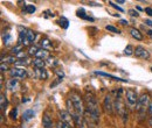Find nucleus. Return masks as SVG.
<instances>
[{
	"label": "nucleus",
	"instance_id": "cd10ccee",
	"mask_svg": "<svg viewBox=\"0 0 152 128\" xmlns=\"http://www.w3.org/2000/svg\"><path fill=\"white\" fill-rule=\"evenodd\" d=\"M109 5H110L111 7H114L115 9H117L118 12H124V9H123L122 7H120V6H117V5H116L115 2H112V1H109Z\"/></svg>",
	"mask_w": 152,
	"mask_h": 128
},
{
	"label": "nucleus",
	"instance_id": "aec40b11",
	"mask_svg": "<svg viewBox=\"0 0 152 128\" xmlns=\"http://www.w3.org/2000/svg\"><path fill=\"white\" fill-rule=\"evenodd\" d=\"M124 54H125V55H128V56H131V55H133V54H135V48H133L131 44L126 46V48L124 49Z\"/></svg>",
	"mask_w": 152,
	"mask_h": 128
},
{
	"label": "nucleus",
	"instance_id": "e433bc0d",
	"mask_svg": "<svg viewBox=\"0 0 152 128\" xmlns=\"http://www.w3.org/2000/svg\"><path fill=\"white\" fill-rule=\"evenodd\" d=\"M149 113L152 115V100L150 101V104H149Z\"/></svg>",
	"mask_w": 152,
	"mask_h": 128
},
{
	"label": "nucleus",
	"instance_id": "79ce46f5",
	"mask_svg": "<svg viewBox=\"0 0 152 128\" xmlns=\"http://www.w3.org/2000/svg\"><path fill=\"white\" fill-rule=\"evenodd\" d=\"M150 122H151V125H152V117H151V120H150Z\"/></svg>",
	"mask_w": 152,
	"mask_h": 128
},
{
	"label": "nucleus",
	"instance_id": "473e14b6",
	"mask_svg": "<svg viewBox=\"0 0 152 128\" xmlns=\"http://www.w3.org/2000/svg\"><path fill=\"white\" fill-rule=\"evenodd\" d=\"M0 69H1V72H4V71H7V70H8V66H7L6 64L1 63V65H0Z\"/></svg>",
	"mask_w": 152,
	"mask_h": 128
},
{
	"label": "nucleus",
	"instance_id": "a878e982",
	"mask_svg": "<svg viewBox=\"0 0 152 128\" xmlns=\"http://www.w3.org/2000/svg\"><path fill=\"white\" fill-rule=\"evenodd\" d=\"M2 40H4V43H5V46H8V44L11 43V40H12V37H11V35H9V34H5V36L2 37Z\"/></svg>",
	"mask_w": 152,
	"mask_h": 128
},
{
	"label": "nucleus",
	"instance_id": "423d86ee",
	"mask_svg": "<svg viewBox=\"0 0 152 128\" xmlns=\"http://www.w3.org/2000/svg\"><path fill=\"white\" fill-rule=\"evenodd\" d=\"M126 101L129 102V105L133 106L138 102V97H137V92L132 89L126 90Z\"/></svg>",
	"mask_w": 152,
	"mask_h": 128
},
{
	"label": "nucleus",
	"instance_id": "393cba45",
	"mask_svg": "<svg viewBox=\"0 0 152 128\" xmlns=\"http://www.w3.org/2000/svg\"><path fill=\"white\" fill-rule=\"evenodd\" d=\"M105 29H107V31H109V32L116 33V34H120V33H121V31H120L118 28H116V27H114V26H111V25L107 26V27H105Z\"/></svg>",
	"mask_w": 152,
	"mask_h": 128
},
{
	"label": "nucleus",
	"instance_id": "ddd939ff",
	"mask_svg": "<svg viewBox=\"0 0 152 128\" xmlns=\"http://www.w3.org/2000/svg\"><path fill=\"white\" fill-rule=\"evenodd\" d=\"M35 37H36V33L33 32V31H27V37H26L25 44H30L32 42H34Z\"/></svg>",
	"mask_w": 152,
	"mask_h": 128
},
{
	"label": "nucleus",
	"instance_id": "f3484780",
	"mask_svg": "<svg viewBox=\"0 0 152 128\" xmlns=\"http://www.w3.org/2000/svg\"><path fill=\"white\" fill-rule=\"evenodd\" d=\"M45 61L40 60V58H34L33 60V65L35 66V69H43L45 68Z\"/></svg>",
	"mask_w": 152,
	"mask_h": 128
},
{
	"label": "nucleus",
	"instance_id": "4be33fe9",
	"mask_svg": "<svg viewBox=\"0 0 152 128\" xmlns=\"http://www.w3.org/2000/svg\"><path fill=\"white\" fill-rule=\"evenodd\" d=\"M0 104H1V110H4L7 106V100H6V97L4 93L0 95Z\"/></svg>",
	"mask_w": 152,
	"mask_h": 128
},
{
	"label": "nucleus",
	"instance_id": "5701e85b",
	"mask_svg": "<svg viewBox=\"0 0 152 128\" xmlns=\"http://www.w3.org/2000/svg\"><path fill=\"white\" fill-rule=\"evenodd\" d=\"M35 11H36V7L34 5H27L26 8H25V12L28 13V14H33Z\"/></svg>",
	"mask_w": 152,
	"mask_h": 128
},
{
	"label": "nucleus",
	"instance_id": "c756f323",
	"mask_svg": "<svg viewBox=\"0 0 152 128\" xmlns=\"http://www.w3.org/2000/svg\"><path fill=\"white\" fill-rule=\"evenodd\" d=\"M56 128H71V127H69L67 124H64V122H62V121H59V122L56 124Z\"/></svg>",
	"mask_w": 152,
	"mask_h": 128
},
{
	"label": "nucleus",
	"instance_id": "b1692460",
	"mask_svg": "<svg viewBox=\"0 0 152 128\" xmlns=\"http://www.w3.org/2000/svg\"><path fill=\"white\" fill-rule=\"evenodd\" d=\"M21 50H22V46L21 44H18V46H15V47H13L12 48V54H20L21 53Z\"/></svg>",
	"mask_w": 152,
	"mask_h": 128
},
{
	"label": "nucleus",
	"instance_id": "7c9ffc66",
	"mask_svg": "<svg viewBox=\"0 0 152 128\" xmlns=\"http://www.w3.org/2000/svg\"><path fill=\"white\" fill-rule=\"evenodd\" d=\"M128 13H129L131 16H136V18L139 15V13H138L137 11H135V9H129V11H128Z\"/></svg>",
	"mask_w": 152,
	"mask_h": 128
},
{
	"label": "nucleus",
	"instance_id": "37998d69",
	"mask_svg": "<svg viewBox=\"0 0 152 128\" xmlns=\"http://www.w3.org/2000/svg\"><path fill=\"white\" fill-rule=\"evenodd\" d=\"M151 72H152V68H151Z\"/></svg>",
	"mask_w": 152,
	"mask_h": 128
},
{
	"label": "nucleus",
	"instance_id": "72a5a7b5",
	"mask_svg": "<svg viewBox=\"0 0 152 128\" xmlns=\"http://www.w3.org/2000/svg\"><path fill=\"white\" fill-rule=\"evenodd\" d=\"M144 11H145V13H146L148 15L152 16V8H151V7H146V8L144 9Z\"/></svg>",
	"mask_w": 152,
	"mask_h": 128
},
{
	"label": "nucleus",
	"instance_id": "f257e3e1",
	"mask_svg": "<svg viewBox=\"0 0 152 128\" xmlns=\"http://www.w3.org/2000/svg\"><path fill=\"white\" fill-rule=\"evenodd\" d=\"M86 102H87V112L86 114L89 115L90 120H92L95 124L99 119V107L96 98L92 95H87L86 96Z\"/></svg>",
	"mask_w": 152,
	"mask_h": 128
},
{
	"label": "nucleus",
	"instance_id": "9d476101",
	"mask_svg": "<svg viewBox=\"0 0 152 128\" xmlns=\"http://www.w3.org/2000/svg\"><path fill=\"white\" fill-rule=\"evenodd\" d=\"M18 87H19V82H18V79L12 78V79L8 80V83H7V89H8V90L15 91Z\"/></svg>",
	"mask_w": 152,
	"mask_h": 128
},
{
	"label": "nucleus",
	"instance_id": "bb28decb",
	"mask_svg": "<svg viewBox=\"0 0 152 128\" xmlns=\"http://www.w3.org/2000/svg\"><path fill=\"white\" fill-rule=\"evenodd\" d=\"M39 50H40V49H39L36 46H33V47H30V51H28V54H30V55H36Z\"/></svg>",
	"mask_w": 152,
	"mask_h": 128
},
{
	"label": "nucleus",
	"instance_id": "0eeeda50",
	"mask_svg": "<svg viewBox=\"0 0 152 128\" xmlns=\"http://www.w3.org/2000/svg\"><path fill=\"white\" fill-rule=\"evenodd\" d=\"M114 107H115V105L112 102V97H111V95H108V96L104 98V108H105V111L109 114H112L114 113L112 112V108Z\"/></svg>",
	"mask_w": 152,
	"mask_h": 128
},
{
	"label": "nucleus",
	"instance_id": "2eb2a0df",
	"mask_svg": "<svg viewBox=\"0 0 152 128\" xmlns=\"http://www.w3.org/2000/svg\"><path fill=\"white\" fill-rule=\"evenodd\" d=\"M36 77L40 79H47L48 78V73L45 69H36Z\"/></svg>",
	"mask_w": 152,
	"mask_h": 128
},
{
	"label": "nucleus",
	"instance_id": "6e6552de",
	"mask_svg": "<svg viewBox=\"0 0 152 128\" xmlns=\"http://www.w3.org/2000/svg\"><path fill=\"white\" fill-rule=\"evenodd\" d=\"M42 127L43 128H53L54 127L53 119L49 117L48 113H45L43 117H42Z\"/></svg>",
	"mask_w": 152,
	"mask_h": 128
},
{
	"label": "nucleus",
	"instance_id": "1a4fd4ad",
	"mask_svg": "<svg viewBox=\"0 0 152 128\" xmlns=\"http://www.w3.org/2000/svg\"><path fill=\"white\" fill-rule=\"evenodd\" d=\"M76 15H77L79 18L83 19V20H87V21H91V22H94V21H95V19H94V18H90V16H88V15L86 14V11H84L83 8H80V9H77V12H76Z\"/></svg>",
	"mask_w": 152,
	"mask_h": 128
},
{
	"label": "nucleus",
	"instance_id": "39448f33",
	"mask_svg": "<svg viewBox=\"0 0 152 128\" xmlns=\"http://www.w3.org/2000/svg\"><path fill=\"white\" fill-rule=\"evenodd\" d=\"M135 55H136V57L142 58V60H149V57H150L149 51L142 46H138L135 48Z\"/></svg>",
	"mask_w": 152,
	"mask_h": 128
},
{
	"label": "nucleus",
	"instance_id": "7ed1b4c3",
	"mask_svg": "<svg viewBox=\"0 0 152 128\" xmlns=\"http://www.w3.org/2000/svg\"><path fill=\"white\" fill-rule=\"evenodd\" d=\"M59 117H60V121L67 124L69 127H73L75 125V121L71 117V114L68 112V111H64V110H61L59 112Z\"/></svg>",
	"mask_w": 152,
	"mask_h": 128
},
{
	"label": "nucleus",
	"instance_id": "ea45409f",
	"mask_svg": "<svg viewBox=\"0 0 152 128\" xmlns=\"http://www.w3.org/2000/svg\"><path fill=\"white\" fill-rule=\"evenodd\" d=\"M146 34H148V36H149L150 38H152V29H150V31H148V32H146Z\"/></svg>",
	"mask_w": 152,
	"mask_h": 128
},
{
	"label": "nucleus",
	"instance_id": "20e7f679",
	"mask_svg": "<svg viewBox=\"0 0 152 128\" xmlns=\"http://www.w3.org/2000/svg\"><path fill=\"white\" fill-rule=\"evenodd\" d=\"M9 75H11L13 78L24 79V78L27 76V71H26L24 68H13V69L9 70Z\"/></svg>",
	"mask_w": 152,
	"mask_h": 128
},
{
	"label": "nucleus",
	"instance_id": "a211bd4d",
	"mask_svg": "<svg viewBox=\"0 0 152 128\" xmlns=\"http://www.w3.org/2000/svg\"><path fill=\"white\" fill-rule=\"evenodd\" d=\"M40 44H41V47H42V49H49L50 48V42H49V40L48 38H42L41 41H40Z\"/></svg>",
	"mask_w": 152,
	"mask_h": 128
},
{
	"label": "nucleus",
	"instance_id": "f8f14e48",
	"mask_svg": "<svg viewBox=\"0 0 152 128\" xmlns=\"http://www.w3.org/2000/svg\"><path fill=\"white\" fill-rule=\"evenodd\" d=\"M130 35H131L133 38L138 40V41H142V40H143V35H142V33L139 32L137 28H131V29H130Z\"/></svg>",
	"mask_w": 152,
	"mask_h": 128
},
{
	"label": "nucleus",
	"instance_id": "6ab92c4d",
	"mask_svg": "<svg viewBox=\"0 0 152 128\" xmlns=\"http://www.w3.org/2000/svg\"><path fill=\"white\" fill-rule=\"evenodd\" d=\"M59 25H60L63 29H67L69 27V21H68V19H66V18L62 16L60 20H59Z\"/></svg>",
	"mask_w": 152,
	"mask_h": 128
},
{
	"label": "nucleus",
	"instance_id": "2f4dec72",
	"mask_svg": "<svg viewBox=\"0 0 152 128\" xmlns=\"http://www.w3.org/2000/svg\"><path fill=\"white\" fill-rule=\"evenodd\" d=\"M79 128H89V126H88V122H87V120H86V119L82 121V124L79 126Z\"/></svg>",
	"mask_w": 152,
	"mask_h": 128
},
{
	"label": "nucleus",
	"instance_id": "58836bf2",
	"mask_svg": "<svg viewBox=\"0 0 152 128\" xmlns=\"http://www.w3.org/2000/svg\"><path fill=\"white\" fill-rule=\"evenodd\" d=\"M56 73L60 76V78H63V76H64V75H63V72H62V71H59V70L56 71Z\"/></svg>",
	"mask_w": 152,
	"mask_h": 128
},
{
	"label": "nucleus",
	"instance_id": "4c0bfd02",
	"mask_svg": "<svg viewBox=\"0 0 152 128\" xmlns=\"http://www.w3.org/2000/svg\"><path fill=\"white\" fill-rule=\"evenodd\" d=\"M18 57H19V58H22V57L25 58V57H26V55H25L24 53H20V54H18Z\"/></svg>",
	"mask_w": 152,
	"mask_h": 128
},
{
	"label": "nucleus",
	"instance_id": "9b49d317",
	"mask_svg": "<svg viewBox=\"0 0 152 128\" xmlns=\"http://www.w3.org/2000/svg\"><path fill=\"white\" fill-rule=\"evenodd\" d=\"M95 73H96V75H98V76H104V77L111 78V79H114V80H117V82H124V83H128V79H121V78H118V77H115V76H112V75H109V73H105V72L96 71Z\"/></svg>",
	"mask_w": 152,
	"mask_h": 128
},
{
	"label": "nucleus",
	"instance_id": "c85d7f7f",
	"mask_svg": "<svg viewBox=\"0 0 152 128\" xmlns=\"http://www.w3.org/2000/svg\"><path fill=\"white\" fill-rule=\"evenodd\" d=\"M17 115H18V108H13V110L11 111V113H9V117H11L12 119H15Z\"/></svg>",
	"mask_w": 152,
	"mask_h": 128
},
{
	"label": "nucleus",
	"instance_id": "412c9836",
	"mask_svg": "<svg viewBox=\"0 0 152 128\" xmlns=\"http://www.w3.org/2000/svg\"><path fill=\"white\" fill-rule=\"evenodd\" d=\"M1 61H2V63L4 62H7V63H17V57H14V56H6V57H2Z\"/></svg>",
	"mask_w": 152,
	"mask_h": 128
},
{
	"label": "nucleus",
	"instance_id": "f03ea898",
	"mask_svg": "<svg viewBox=\"0 0 152 128\" xmlns=\"http://www.w3.org/2000/svg\"><path fill=\"white\" fill-rule=\"evenodd\" d=\"M149 104H150V97H149L148 93H144V95H142L138 98V102H137V107L136 108H137V111L139 112L140 115L144 114L145 108L149 107Z\"/></svg>",
	"mask_w": 152,
	"mask_h": 128
},
{
	"label": "nucleus",
	"instance_id": "4468645a",
	"mask_svg": "<svg viewBox=\"0 0 152 128\" xmlns=\"http://www.w3.org/2000/svg\"><path fill=\"white\" fill-rule=\"evenodd\" d=\"M34 115H35V112H34L33 110H27V111L24 112L22 119H24L25 121H28V120H30L32 118H34Z\"/></svg>",
	"mask_w": 152,
	"mask_h": 128
},
{
	"label": "nucleus",
	"instance_id": "a19ab883",
	"mask_svg": "<svg viewBox=\"0 0 152 128\" xmlns=\"http://www.w3.org/2000/svg\"><path fill=\"white\" fill-rule=\"evenodd\" d=\"M117 2H118V4H124V2H125V1H124V0H118V1H117Z\"/></svg>",
	"mask_w": 152,
	"mask_h": 128
},
{
	"label": "nucleus",
	"instance_id": "c9c22d12",
	"mask_svg": "<svg viewBox=\"0 0 152 128\" xmlns=\"http://www.w3.org/2000/svg\"><path fill=\"white\" fill-rule=\"evenodd\" d=\"M120 23L123 25V26H128V25H129V22H128L126 20H120Z\"/></svg>",
	"mask_w": 152,
	"mask_h": 128
},
{
	"label": "nucleus",
	"instance_id": "dca6fc26",
	"mask_svg": "<svg viewBox=\"0 0 152 128\" xmlns=\"http://www.w3.org/2000/svg\"><path fill=\"white\" fill-rule=\"evenodd\" d=\"M36 56V58H40V60H45V58H47L48 56H49V53L46 50V49H40L39 51H37V54L35 55Z\"/></svg>",
	"mask_w": 152,
	"mask_h": 128
},
{
	"label": "nucleus",
	"instance_id": "f704fd0d",
	"mask_svg": "<svg viewBox=\"0 0 152 128\" xmlns=\"http://www.w3.org/2000/svg\"><path fill=\"white\" fill-rule=\"evenodd\" d=\"M144 23H145L146 26H149V27H151L152 28V20H150V19H145V20H144Z\"/></svg>",
	"mask_w": 152,
	"mask_h": 128
}]
</instances>
